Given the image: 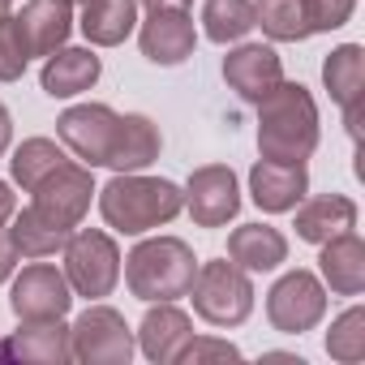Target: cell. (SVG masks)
I'll return each mask as SVG.
<instances>
[{
    "label": "cell",
    "mask_w": 365,
    "mask_h": 365,
    "mask_svg": "<svg viewBox=\"0 0 365 365\" xmlns=\"http://www.w3.org/2000/svg\"><path fill=\"white\" fill-rule=\"evenodd\" d=\"M61 142L86 163V168H112V172H142L159 159L163 133L142 112H112L108 103H78L61 112L56 120Z\"/></svg>",
    "instance_id": "1"
},
{
    "label": "cell",
    "mask_w": 365,
    "mask_h": 365,
    "mask_svg": "<svg viewBox=\"0 0 365 365\" xmlns=\"http://www.w3.org/2000/svg\"><path fill=\"white\" fill-rule=\"evenodd\" d=\"M318 146V103L301 82H279L258 99V150L275 163H305Z\"/></svg>",
    "instance_id": "2"
},
{
    "label": "cell",
    "mask_w": 365,
    "mask_h": 365,
    "mask_svg": "<svg viewBox=\"0 0 365 365\" xmlns=\"http://www.w3.org/2000/svg\"><path fill=\"white\" fill-rule=\"evenodd\" d=\"M180 207H185V194L159 176L116 172L99 190V211H103L108 228H116L125 237H142L159 224H172L180 215Z\"/></svg>",
    "instance_id": "3"
},
{
    "label": "cell",
    "mask_w": 365,
    "mask_h": 365,
    "mask_svg": "<svg viewBox=\"0 0 365 365\" xmlns=\"http://www.w3.org/2000/svg\"><path fill=\"white\" fill-rule=\"evenodd\" d=\"M198 275V258L185 241L176 237H150L142 245H133V254L125 258V284L138 301H176L190 297V284Z\"/></svg>",
    "instance_id": "4"
},
{
    "label": "cell",
    "mask_w": 365,
    "mask_h": 365,
    "mask_svg": "<svg viewBox=\"0 0 365 365\" xmlns=\"http://www.w3.org/2000/svg\"><path fill=\"white\" fill-rule=\"evenodd\" d=\"M190 292L198 318H207L211 327H241L254 314V284L237 262H202Z\"/></svg>",
    "instance_id": "5"
},
{
    "label": "cell",
    "mask_w": 365,
    "mask_h": 365,
    "mask_svg": "<svg viewBox=\"0 0 365 365\" xmlns=\"http://www.w3.org/2000/svg\"><path fill=\"white\" fill-rule=\"evenodd\" d=\"M65 279L78 297H108L120 279V250L108 232L99 228H82V232H69L65 241Z\"/></svg>",
    "instance_id": "6"
},
{
    "label": "cell",
    "mask_w": 365,
    "mask_h": 365,
    "mask_svg": "<svg viewBox=\"0 0 365 365\" xmlns=\"http://www.w3.org/2000/svg\"><path fill=\"white\" fill-rule=\"evenodd\" d=\"M69 348H73V361L82 365H129L133 331L112 305H91L69 327Z\"/></svg>",
    "instance_id": "7"
},
{
    "label": "cell",
    "mask_w": 365,
    "mask_h": 365,
    "mask_svg": "<svg viewBox=\"0 0 365 365\" xmlns=\"http://www.w3.org/2000/svg\"><path fill=\"white\" fill-rule=\"evenodd\" d=\"M327 314V288L318 284V275L309 271H288L271 292H267V318L275 331L284 335H301V331H314Z\"/></svg>",
    "instance_id": "8"
},
{
    "label": "cell",
    "mask_w": 365,
    "mask_h": 365,
    "mask_svg": "<svg viewBox=\"0 0 365 365\" xmlns=\"http://www.w3.org/2000/svg\"><path fill=\"white\" fill-rule=\"evenodd\" d=\"M31 194H35V211H39V215H48L52 224H61V228L73 232V228L82 224V215L91 211L95 180H91V168L65 159L56 172H48V176L39 180Z\"/></svg>",
    "instance_id": "9"
},
{
    "label": "cell",
    "mask_w": 365,
    "mask_h": 365,
    "mask_svg": "<svg viewBox=\"0 0 365 365\" xmlns=\"http://www.w3.org/2000/svg\"><path fill=\"white\" fill-rule=\"evenodd\" d=\"M185 207L198 228H224L241 211V190H237V172L224 163H207L190 176Z\"/></svg>",
    "instance_id": "10"
},
{
    "label": "cell",
    "mask_w": 365,
    "mask_h": 365,
    "mask_svg": "<svg viewBox=\"0 0 365 365\" xmlns=\"http://www.w3.org/2000/svg\"><path fill=\"white\" fill-rule=\"evenodd\" d=\"M138 43H142V56H146L150 65L172 69V65H185V61L194 56L198 31H194V18H190L185 9L168 5V9H150V18H146L142 31H138Z\"/></svg>",
    "instance_id": "11"
},
{
    "label": "cell",
    "mask_w": 365,
    "mask_h": 365,
    "mask_svg": "<svg viewBox=\"0 0 365 365\" xmlns=\"http://www.w3.org/2000/svg\"><path fill=\"white\" fill-rule=\"evenodd\" d=\"M9 305L22 322H43V318H65L69 305H73V292H69V279L56 267H26L14 279Z\"/></svg>",
    "instance_id": "12"
},
{
    "label": "cell",
    "mask_w": 365,
    "mask_h": 365,
    "mask_svg": "<svg viewBox=\"0 0 365 365\" xmlns=\"http://www.w3.org/2000/svg\"><path fill=\"white\" fill-rule=\"evenodd\" d=\"M224 82L245 103H258V99H267L284 82V65H279L275 48H267V43H241V48H232L224 56Z\"/></svg>",
    "instance_id": "13"
},
{
    "label": "cell",
    "mask_w": 365,
    "mask_h": 365,
    "mask_svg": "<svg viewBox=\"0 0 365 365\" xmlns=\"http://www.w3.org/2000/svg\"><path fill=\"white\" fill-rule=\"evenodd\" d=\"M250 194L262 211L279 215L292 211L305 194H309V172L305 163H275V159H258L250 168Z\"/></svg>",
    "instance_id": "14"
},
{
    "label": "cell",
    "mask_w": 365,
    "mask_h": 365,
    "mask_svg": "<svg viewBox=\"0 0 365 365\" xmlns=\"http://www.w3.org/2000/svg\"><path fill=\"white\" fill-rule=\"evenodd\" d=\"M190 335H194L190 314L176 309L172 301H150V309H146V318L138 327V344L155 365H172L180 356V348L190 344Z\"/></svg>",
    "instance_id": "15"
},
{
    "label": "cell",
    "mask_w": 365,
    "mask_h": 365,
    "mask_svg": "<svg viewBox=\"0 0 365 365\" xmlns=\"http://www.w3.org/2000/svg\"><path fill=\"white\" fill-rule=\"evenodd\" d=\"M0 352L9 361H22V365H65V361H73L69 327H61V318L22 322V331H14L0 344Z\"/></svg>",
    "instance_id": "16"
},
{
    "label": "cell",
    "mask_w": 365,
    "mask_h": 365,
    "mask_svg": "<svg viewBox=\"0 0 365 365\" xmlns=\"http://www.w3.org/2000/svg\"><path fill=\"white\" fill-rule=\"evenodd\" d=\"M322 82L331 91V99L344 108L348 133L356 138V108H361V86H365V48L361 43H344L322 61Z\"/></svg>",
    "instance_id": "17"
},
{
    "label": "cell",
    "mask_w": 365,
    "mask_h": 365,
    "mask_svg": "<svg viewBox=\"0 0 365 365\" xmlns=\"http://www.w3.org/2000/svg\"><path fill=\"white\" fill-rule=\"evenodd\" d=\"M318 271L335 297H361L365 292V241L348 228L331 241H322Z\"/></svg>",
    "instance_id": "18"
},
{
    "label": "cell",
    "mask_w": 365,
    "mask_h": 365,
    "mask_svg": "<svg viewBox=\"0 0 365 365\" xmlns=\"http://www.w3.org/2000/svg\"><path fill=\"white\" fill-rule=\"evenodd\" d=\"M18 26H22L31 56H52L73 31V9H69V0H31L18 14Z\"/></svg>",
    "instance_id": "19"
},
{
    "label": "cell",
    "mask_w": 365,
    "mask_h": 365,
    "mask_svg": "<svg viewBox=\"0 0 365 365\" xmlns=\"http://www.w3.org/2000/svg\"><path fill=\"white\" fill-rule=\"evenodd\" d=\"M297 237L309 241V245H322L348 228H356V202L344 198V194H318V198H301L297 207Z\"/></svg>",
    "instance_id": "20"
},
{
    "label": "cell",
    "mask_w": 365,
    "mask_h": 365,
    "mask_svg": "<svg viewBox=\"0 0 365 365\" xmlns=\"http://www.w3.org/2000/svg\"><path fill=\"white\" fill-rule=\"evenodd\" d=\"M103 65L91 48H56L48 61H43V91L52 99H73L82 91H91L99 82Z\"/></svg>",
    "instance_id": "21"
},
{
    "label": "cell",
    "mask_w": 365,
    "mask_h": 365,
    "mask_svg": "<svg viewBox=\"0 0 365 365\" xmlns=\"http://www.w3.org/2000/svg\"><path fill=\"white\" fill-rule=\"evenodd\" d=\"M228 258H232L241 271H250V275L275 271V267L288 258V241H284V232L271 228V224H241V228L228 237Z\"/></svg>",
    "instance_id": "22"
},
{
    "label": "cell",
    "mask_w": 365,
    "mask_h": 365,
    "mask_svg": "<svg viewBox=\"0 0 365 365\" xmlns=\"http://www.w3.org/2000/svg\"><path fill=\"white\" fill-rule=\"evenodd\" d=\"M138 26V0H82V35L95 48H116Z\"/></svg>",
    "instance_id": "23"
},
{
    "label": "cell",
    "mask_w": 365,
    "mask_h": 365,
    "mask_svg": "<svg viewBox=\"0 0 365 365\" xmlns=\"http://www.w3.org/2000/svg\"><path fill=\"white\" fill-rule=\"evenodd\" d=\"M9 237H14L18 254H26V258H52L56 250H65L69 228H61V224H52L48 215H39L35 207H26V211L14 220Z\"/></svg>",
    "instance_id": "24"
},
{
    "label": "cell",
    "mask_w": 365,
    "mask_h": 365,
    "mask_svg": "<svg viewBox=\"0 0 365 365\" xmlns=\"http://www.w3.org/2000/svg\"><path fill=\"white\" fill-rule=\"evenodd\" d=\"M258 26V9L250 0H207L202 9V31L211 43H237Z\"/></svg>",
    "instance_id": "25"
},
{
    "label": "cell",
    "mask_w": 365,
    "mask_h": 365,
    "mask_svg": "<svg viewBox=\"0 0 365 365\" xmlns=\"http://www.w3.org/2000/svg\"><path fill=\"white\" fill-rule=\"evenodd\" d=\"M65 163V150L52 142V138H26L18 150H14V159H9V168H14V180L22 190H35L39 180L48 176V172H56Z\"/></svg>",
    "instance_id": "26"
},
{
    "label": "cell",
    "mask_w": 365,
    "mask_h": 365,
    "mask_svg": "<svg viewBox=\"0 0 365 365\" xmlns=\"http://www.w3.org/2000/svg\"><path fill=\"white\" fill-rule=\"evenodd\" d=\"M258 26L279 39V43H301L309 39V14H305V0H262L258 9Z\"/></svg>",
    "instance_id": "27"
},
{
    "label": "cell",
    "mask_w": 365,
    "mask_h": 365,
    "mask_svg": "<svg viewBox=\"0 0 365 365\" xmlns=\"http://www.w3.org/2000/svg\"><path fill=\"white\" fill-rule=\"evenodd\" d=\"M327 352H331V361H344V365H356V361L365 356V309H361V305L344 309V314L331 322V331H327Z\"/></svg>",
    "instance_id": "28"
},
{
    "label": "cell",
    "mask_w": 365,
    "mask_h": 365,
    "mask_svg": "<svg viewBox=\"0 0 365 365\" xmlns=\"http://www.w3.org/2000/svg\"><path fill=\"white\" fill-rule=\"evenodd\" d=\"M31 65V52H26V39H22V26L14 14H0V82H18Z\"/></svg>",
    "instance_id": "29"
},
{
    "label": "cell",
    "mask_w": 365,
    "mask_h": 365,
    "mask_svg": "<svg viewBox=\"0 0 365 365\" xmlns=\"http://www.w3.org/2000/svg\"><path fill=\"white\" fill-rule=\"evenodd\" d=\"M352 9H356V0H305V14H309V31H314V35H318V31H339V26H348Z\"/></svg>",
    "instance_id": "30"
},
{
    "label": "cell",
    "mask_w": 365,
    "mask_h": 365,
    "mask_svg": "<svg viewBox=\"0 0 365 365\" xmlns=\"http://www.w3.org/2000/svg\"><path fill=\"white\" fill-rule=\"evenodd\" d=\"M237 356H241V348H237V344H228V339H194V335H190V344L180 348V356H176V361L198 365V361H237Z\"/></svg>",
    "instance_id": "31"
},
{
    "label": "cell",
    "mask_w": 365,
    "mask_h": 365,
    "mask_svg": "<svg viewBox=\"0 0 365 365\" xmlns=\"http://www.w3.org/2000/svg\"><path fill=\"white\" fill-rule=\"evenodd\" d=\"M14 267H18V245H14V237L5 228H0V284L14 275Z\"/></svg>",
    "instance_id": "32"
},
{
    "label": "cell",
    "mask_w": 365,
    "mask_h": 365,
    "mask_svg": "<svg viewBox=\"0 0 365 365\" xmlns=\"http://www.w3.org/2000/svg\"><path fill=\"white\" fill-rule=\"evenodd\" d=\"M14 211H18V202H14V190L0 180V228H5L9 220H14Z\"/></svg>",
    "instance_id": "33"
},
{
    "label": "cell",
    "mask_w": 365,
    "mask_h": 365,
    "mask_svg": "<svg viewBox=\"0 0 365 365\" xmlns=\"http://www.w3.org/2000/svg\"><path fill=\"white\" fill-rule=\"evenodd\" d=\"M9 138H14V120H9V108L0 103V155L9 150Z\"/></svg>",
    "instance_id": "34"
},
{
    "label": "cell",
    "mask_w": 365,
    "mask_h": 365,
    "mask_svg": "<svg viewBox=\"0 0 365 365\" xmlns=\"http://www.w3.org/2000/svg\"><path fill=\"white\" fill-rule=\"evenodd\" d=\"M146 9H168V5H176V9H190V0H142Z\"/></svg>",
    "instance_id": "35"
},
{
    "label": "cell",
    "mask_w": 365,
    "mask_h": 365,
    "mask_svg": "<svg viewBox=\"0 0 365 365\" xmlns=\"http://www.w3.org/2000/svg\"><path fill=\"white\" fill-rule=\"evenodd\" d=\"M0 14H9V0H0Z\"/></svg>",
    "instance_id": "36"
},
{
    "label": "cell",
    "mask_w": 365,
    "mask_h": 365,
    "mask_svg": "<svg viewBox=\"0 0 365 365\" xmlns=\"http://www.w3.org/2000/svg\"><path fill=\"white\" fill-rule=\"evenodd\" d=\"M0 361H5V352H0Z\"/></svg>",
    "instance_id": "37"
}]
</instances>
